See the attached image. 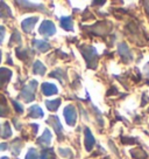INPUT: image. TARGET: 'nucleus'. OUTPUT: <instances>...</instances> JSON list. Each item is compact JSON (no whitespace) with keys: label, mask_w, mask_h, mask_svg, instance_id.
Returning <instances> with one entry per match:
<instances>
[{"label":"nucleus","mask_w":149,"mask_h":159,"mask_svg":"<svg viewBox=\"0 0 149 159\" xmlns=\"http://www.w3.org/2000/svg\"><path fill=\"white\" fill-rule=\"evenodd\" d=\"M36 85H37V82L36 81H32L29 84L26 85L25 88L21 91V97L25 99V102H32L35 97V89H36Z\"/></svg>","instance_id":"f257e3e1"},{"label":"nucleus","mask_w":149,"mask_h":159,"mask_svg":"<svg viewBox=\"0 0 149 159\" xmlns=\"http://www.w3.org/2000/svg\"><path fill=\"white\" fill-rule=\"evenodd\" d=\"M55 32H56V28H55V25L49 21V20H45L43 22H42V25L40 27V33L43 35H50L55 34Z\"/></svg>","instance_id":"f03ea898"},{"label":"nucleus","mask_w":149,"mask_h":159,"mask_svg":"<svg viewBox=\"0 0 149 159\" xmlns=\"http://www.w3.org/2000/svg\"><path fill=\"white\" fill-rule=\"evenodd\" d=\"M64 116H65V120L69 125H74L76 123V110L72 105H68L64 109Z\"/></svg>","instance_id":"7ed1b4c3"},{"label":"nucleus","mask_w":149,"mask_h":159,"mask_svg":"<svg viewBox=\"0 0 149 159\" xmlns=\"http://www.w3.org/2000/svg\"><path fill=\"white\" fill-rule=\"evenodd\" d=\"M37 20H39L37 16H34V18H28V19L23 20V21H22V24H21L22 30H25L26 33H29L30 30L34 28V26H35V24L37 22Z\"/></svg>","instance_id":"20e7f679"},{"label":"nucleus","mask_w":149,"mask_h":159,"mask_svg":"<svg viewBox=\"0 0 149 159\" xmlns=\"http://www.w3.org/2000/svg\"><path fill=\"white\" fill-rule=\"evenodd\" d=\"M11 76H12V71L10 69H7V68L0 69V88H2L10 81Z\"/></svg>","instance_id":"39448f33"},{"label":"nucleus","mask_w":149,"mask_h":159,"mask_svg":"<svg viewBox=\"0 0 149 159\" xmlns=\"http://www.w3.org/2000/svg\"><path fill=\"white\" fill-rule=\"evenodd\" d=\"M57 88H56V85L51 84V83H43L42 84V93L47 96H50V95H55L57 94Z\"/></svg>","instance_id":"423d86ee"},{"label":"nucleus","mask_w":149,"mask_h":159,"mask_svg":"<svg viewBox=\"0 0 149 159\" xmlns=\"http://www.w3.org/2000/svg\"><path fill=\"white\" fill-rule=\"evenodd\" d=\"M28 116L33 117V118H39V117H43V111L39 105H33L30 107L28 110Z\"/></svg>","instance_id":"0eeeda50"},{"label":"nucleus","mask_w":149,"mask_h":159,"mask_svg":"<svg viewBox=\"0 0 149 159\" xmlns=\"http://www.w3.org/2000/svg\"><path fill=\"white\" fill-rule=\"evenodd\" d=\"M95 145V138L91 134L89 129H85V146H86V150L90 151L92 149V146Z\"/></svg>","instance_id":"6e6552de"},{"label":"nucleus","mask_w":149,"mask_h":159,"mask_svg":"<svg viewBox=\"0 0 149 159\" xmlns=\"http://www.w3.org/2000/svg\"><path fill=\"white\" fill-rule=\"evenodd\" d=\"M48 123L53 125V126H54V130L56 131V134L61 136V134H62V125H61L58 118H57L56 116H51L50 119L48 120Z\"/></svg>","instance_id":"1a4fd4ad"},{"label":"nucleus","mask_w":149,"mask_h":159,"mask_svg":"<svg viewBox=\"0 0 149 159\" xmlns=\"http://www.w3.org/2000/svg\"><path fill=\"white\" fill-rule=\"evenodd\" d=\"M34 45L35 47L37 48L39 52H47L48 49H50V46L48 42H45V41H40V40H34Z\"/></svg>","instance_id":"9d476101"},{"label":"nucleus","mask_w":149,"mask_h":159,"mask_svg":"<svg viewBox=\"0 0 149 159\" xmlns=\"http://www.w3.org/2000/svg\"><path fill=\"white\" fill-rule=\"evenodd\" d=\"M50 140H51V134H50L49 130H45V134H42V137L39 138L37 143H39V144H42V145H49Z\"/></svg>","instance_id":"9b49d317"},{"label":"nucleus","mask_w":149,"mask_h":159,"mask_svg":"<svg viewBox=\"0 0 149 159\" xmlns=\"http://www.w3.org/2000/svg\"><path fill=\"white\" fill-rule=\"evenodd\" d=\"M119 52H120L121 57H124L125 61H126V56H127V60L132 59V55H130V53H129L128 47L125 45V43H121V45L119 46Z\"/></svg>","instance_id":"f8f14e48"},{"label":"nucleus","mask_w":149,"mask_h":159,"mask_svg":"<svg viewBox=\"0 0 149 159\" xmlns=\"http://www.w3.org/2000/svg\"><path fill=\"white\" fill-rule=\"evenodd\" d=\"M61 26L64 28L65 30H72V20L69 16H65L61 19Z\"/></svg>","instance_id":"ddd939ff"},{"label":"nucleus","mask_w":149,"mask_h":159,"mask_svg":"<svg viewBox=\"0 0 149 159\" xmlns=\"http://www.w3.org/2000/svg\"><path fill=\"white\" fill-rule=\"evenodd\" d=\"M61 104V99H54V101H45V105L50 111H55Z\"/></svg>","instance_id":"4468645a"},{"label":"nucleus","mask_w":149,"mask_h":159,"mask_svg":"<svg viewBox=\"0 0 149 159\" xmlns=\"http://www.w3.org/2000/svg\"><path fill=\"white\" fill-rule=\"evenodd\" d=\"M33 70H34L35 74H39V75H45V67L42 63H41L40 61H36L34 63V67H33Z\"/></svg>","instance_id":"2eb2a0df"},{"label":"nucleus","mask_w":149,"mask_h":159,"mask_svg":"<svg viewBox=\"0 0 149 159\" xmlns=\"http://www.w3.org/2000/svg\"><path fill=\"white\" fill-rule=\"evenodd\" d=\"M1 136H2V138H8L12 136V130H11L8 123H5V125H4V130H2Z\"/></svg>","instance_id":"dca6fc26"},{"label":"nucleus","mask_w":149,"mask_h":159,"mask_svg":"<svg viewBox=\"0 0 149 159\" xmlns=\"http://www.w3.org/2000/svg\"><path fill=\"white\" fill-rule=\"evenodd\" d=\"M50 156L54 157V151H53V149H45L41 152V159H50Z\"/></svg>","instance_id":"f3484780"},{"label":"nucleus","mask_w":149,"mask_h":159,"mask_svg":"<svg viewBox=\"0 0 149 159\" xmlns=\"http://www.w3.org/2000/svg\"><path fill=\"white\" fill-rule=\"evenodd\" d=\"M26 159H37V152H36V150L30 149L28 151L27 156H26Z\"/></svg>","instance_id":"a211bd4d"},{"label":"nucleus","mask_w":149,"mask_h":159,"mask_svg":"<svg viewBox=\"0 0 149 159\" xmlns=\"http://www.w3.org/2000/svg\"><path fill=\"white\" fill-rule=\"evenodd\" d=\"M13 41H18L19 43H20V41H21V38H20V34L18 33V32H15L14 34H13V36H12V40H11V43H13Z\"/></svg>","instance_id":"6ab92c4d"},{"label":"nucleus","mask_w":149,"mask_h":159,"mask_svg":"<svg viewBox=\"0 0 149 159\" xmlns=\"http://www.w3.org/2000/svg\"><path fill=\"white\" fill-rule=\"evenodd\" d=\"M13 105L15 107V110H16L19 114H21V112L23 111V110H22V107H21V104H19L16 101H13Z\"/></svg>","instance_id":"aec40b11"},{"label":"nucleus","mask_w":149,"mask_h":159,"mask_svg":"<svg viewBox=\"0 0 149 159\" xmlns=\"http://www.w3.org/2000/svg\"><path fill=\"white\" fill-rule=\"evenodd\" d=\"M7 114V107L4 104H0V116H5Z\"/></svg>","instance_id":"412c9836"},{"label":"nucleus","mask_w":149,"mask_h":159,"mask_svg":"<svg viewBox=\"0 0 149 159\" xmlns=\"http://www.w3.org/2000/svg\"><path fill=\"white\" fill-rule=\"evenodd\" d=\"M4 38H5V27L0 26V43L4 41Z\"/></svg>","instance_id":"4be33fe9"},{"label":"nucleus","mask_w":149,"mask_h":159,"mask_svg":"<svg viewBox=\"0 0 149 159\" xmlns=\"http://www.w3.org/2000/svg\"><path fill=\"white\" fill-rule=\"evenodd\" d=\"M7 149V144H0V151Z\"/></svg>","instance_id":"5701e85b"},{"label":"nucleus","mask_w":149,"mask_h":159,"mask_svg":"<svg viewBox=\"0 0 149 159\" xmlns=\"http://www.w3.org/2000/svg\"><path fill=\"white\" fill-rule=\"evenodd\" d=\"M1 159H10V158H8V157H2Z\"/></svg>","instance_id":"b1692460"},{"label":"nucleus","mask_w":149,"mask_h":159,"mask_svg":"<svg viewBox=\"0 0 149 159\" xmlns=\"http://www.w3.org/2000/svg\"><path fill=\"white\" fill-rule=\"evenodd\" d=\"M0 60H1V52H0Z\"/></svg>","instance_id":"393cba45"}]
</instances>
